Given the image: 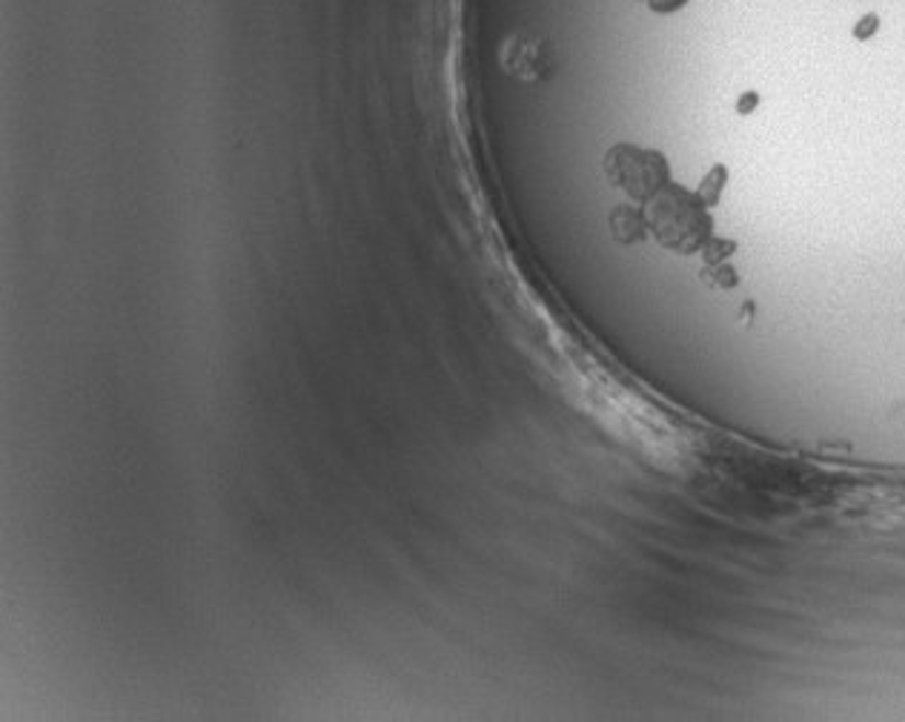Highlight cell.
Instances as JSON below:
<instances>
[{"instance_id":"6da1fadb","label":"cell","mask_w":905,"mask_h":722,"mask_svg":"<svg viewBox=\"0 0 905 722\" xmlns=\"http://www.w3.org/2000/svg\"><path fill=\"white\" fill-rule=\"evenodd\" d=\"M645 218L648 230L656 236V241L674 253H697L699 247L711 239L713 221L708 216V202L676 184H668L660 195H653L648 202Z\"/></svg>"},{"instance_id":"7a4b0ae2","label":"cell","mask_w":905,"mask_h":722,"mask_svg":"<svg viewBox=\"0 0 905 722\" xmlns=\"http://www.w3.org/2000/svg\"><path fill=\"white\" fill-rule=\"evenodd\" d=\"M605 175L616 190H622L639 204H648L671 184L668 161L660 152L633 147V144H616L610 149L605 156Z\"/></svg>"},{"instance_id":"3957f363","label":"cell","mask_w":905,"mask_h":722,"mask_svg":"<svg viewBox=\"0 0 905 722\" xmlns=\"http://www.w3.org/2000/svg\"><path fill=\"white\" fill-rule=\"evenodd\" d=\"M610 232H614V239L619 244H637V241H642L648 236L645 209L628 207V204L616 207L610 213Z\"/></svg>"},{"instance_id":"277c9868","label":"cell","mask_w":905,"mask_h":722,"mask_svg":"<svg viewBox=\"0 0 905 722\" xmlns=\"http://www.w3.org/2000/svg\"><path fill=\"white\" fill-rule=\"evenodd\" d=\"M639 3H645V7L651 9V12H656V15H674V12H679L688 0H639Z\"/></svg>"},{"instance_id":"5b68a950","label":"cell","mask_w":905,"mask_h":722,"mask_svg":"<svg viewBox=\"0 0 905 722\" xmlns=\"http://www.w3.org/2000/svg\"><path fill=\"white\" fill-rule=\"evenodd\" d=\"M877 30H880V18L866 15L857 26H854V37H857V41H869Z\"/></svg>"},{"instance_id":"8992f818","label":"cell","mask_w":905,"mask_h":722,"mask_svg":"<svg viewBox=\"0 0 905 722\" xmlns=\"http://www.w3.org/2000/svg\"><path fill=\"white\" fill-rule=\"evenodd\" d=\"M757 101H759V98L754 95V92H751V95H745L743 101H740V112H751L754 106H757Z\"/></svg>"}]
</instances>
